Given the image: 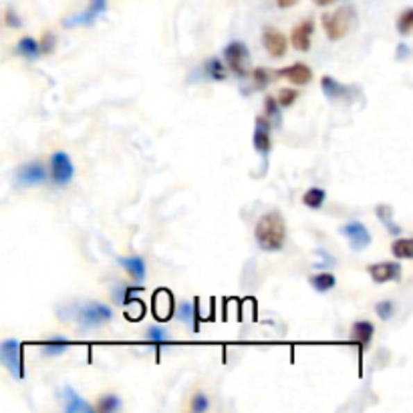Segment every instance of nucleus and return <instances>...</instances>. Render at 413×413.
<instances>
[{"mask_svg":"<svg viewBox=\"0 0 413 413\" xmlns=\"http://www.w3.org/2000/svg\"><path fill=\"white\" fill-rule=\"evenodd\" d=\"M254 238L260 250L264 252H278L287 242V222L278 210H270L262 214L254 228Z\"/></svg>","mask_w":413,"mask_h":413,"instance_id":"obj_1","label":"nucleus"},{"mask_svg":"<svg viewBox=\"0 0 413 413\" xmlns=\"http://www.w3.org/2000/svg\"><path fill=\"white\" fill-rule=\"evenodd\" d=\"M321 24L329 41H341L357 26V12L353 6H341L332 15H323Z\"/></svg>","mask_w":413,"mask_h":413,"instance_id":"obj_2","label":"nucleus"},{"mask_svg":"<svg viewBox=\"0 0 413 413\" xmlns=\"http://www.w3.org/2000/svg\"><path fill=\"white\" fill-rule=\"evenodd\" d=\"M0 365L12 377H24V361H22V345L17 339H6L0 343Z\"/></svg>","mask_w":413,"mask_h":413,"instance_id":"obj_3","label":"nucleus"},{"mask_svg":"<svg viewBox=\"0 0 413 413\" xmlns=\"http://www.w3.org/2000/svg\"><path fill=\"white\" fill-rule=\"evenodd\" d=\"M75 319H77V323L83 330L95 329V327L109 323L113 319V309L103 305V303H87L77 310Z\"/></svg>","mask_w":413,"mask_h":413,"instance_id":"obj_4","label":"nucleus"},{"mask_svg":"<svg viewBox=\"0 0 413 413\" xmlns=\"http://www.w3.org/2000/svg\"><path fill=\"white\" fill-rule=\"evenodd\" d=\"M224 61L226 67L238 77V79H246L250 73V53L248 47L242 41H234L224 49Z\"/></svg>","mask_w":413,"mask_h":413,"instance_id":"obj_5","label":"nucleus"},{"mask_svg":"<svg viewBox=\"0 0 413 413\" xmlns=\"http://www.w3.org/2000/svg\"><path fill=\"white\" fill-rule=\"evenodd\" d=\"M51 176H53V182L57 186L71 184V180L75 176V167H73L71 158L65 151H55L51 155Z\"/></svg>","mask_w":413,"mask_h":413,"instance_id":"obj_6","label":"nucleus"},{"mask_svg":"<svg viewBox=\"0 0 413 413\" xmlns=\"http://www.w3.org/2000/svg\"><path fill=\"white\" fill-rule=\"evenodd\" d=\"M341 234L349 240L353 252H361L371 244V232L359 220H351L345 226H341Z\"/></svg>","mask_w":413,"mask_h":413,"instance_id":"obj_7","label":"nucleus"},{"mask_svg":"<svg viewBox=\"0 0 413 413\" xmlns=\"http://www.w3.org/2000/svg\"><path fill=\"white\" fill-rule=\"evenodd\" d=\"M367 272L371 276V280L375 285H385V283H395L401 280V264L399 262H375L367 267Z\"/></svg>","mask_w":413,"mask_h":413,"instance_id":"obj_8","label":"nucleus"},{"mask_svg":"<svg viewBox=\"0 0 413 413\" xmlns=\"http://www.w3.org/2000/svg\"><path fill=\"white\" fill-rule=\"evenodd\" d=\"M49 178V171L41 162H28L22 164L17 169V182L21 186H37V184H44Z\"/></svg>","mask_w":413,"mask_h":413,"instance_id":"obj_9","label":"nucleus"},{"mask_svg":"<svg viewBox=\"0 0 413 413\" xmlns=\"http://www.w3.org/2000/svg\"><path fill=\"white\" fill-rule=\"evenodd\" d=\"M262 42H264V49L269 51L270 57H274V59H283L289 51V39L274 26H267L262 31Z\"/></svg>","mask_w":413,"mask_h":413,"instance_id":"obj_10","label":"nucleus"},{"mask_svg":"<svg viewBox=\"0 0 413 413\" xmlns=\"http://www.w3.org/2000/svg\"><path fill=\"white\" fill-rule=\"evenodd\" d=\"M270 131H272V124L264 115L256 117V127H254V135H252V144H254V149L267 158L272 149V142H270Z\"/></svg>","mask_w":413,"mask_h":413,"instance_id":"obj_11","label":"nucleus"},{"mask_svg":"<svg viewBox=\"0 0 413 413\" xmlns=\"http://www.w3.org/2000/svg\"><path fill=\"white\" fill-rule=\"evenodd\" d=\"M272 75L274 77H285V79H289L296 87H305V85H309L312 81V71H310L309 65H305V62H292L290 67L278 69Z\"/></svg>","mask_w":413,"mask_h":413,"instance_id":"obj_12","label":"nucleus"},{"mask_svg":"<svg viewBox=\"0 0 413 413\" xmlns=\"http://www.w3.org/2000/svg\"><path fill=\"white\" fill-rule=\"evenodd\" d=\"M312 33H314V21L312 19H305L303 22H298L290 33L292 49H296L301 53H307L310 49V42H312Z\"/></svg>","mask_w":413,"mask_h":413,"instance_id":"obj_13","label":"nucleus"},{"mask_svg":"<svg viewBox=\"0 0 413 413\" xmlns=\"http://www.w3.org/2000/svg\"><path fill=\"white\" fill-rule=\"evenodd\" d=\"M105 10H107V0H89L87 10H83L81 15H75V17L67 19V21L62 22V26L73 28L77 24H91L99 15H103Z\"/></svg>","mask_w":413,"mask_h":413,"instance_id":"obj_14","label":"nucleus"},{"mask_svg":"<svg viewBox=\"0 0 413 413\" xmlns=\"http://www.w3.org/2000/svg\"><path fill=\"white\" fill-rule=\"evenodd\" d=\"M176 309L174 294L169 290H158L153 294V314L158 321H169Z\"/></svg>","mask_w":413,"mask_h":413,"instance_id":"obj_15","label":"nucleus"},{"mask_svg":"<svg viewBox=\"0 0 413 413\" xmlns=\"http://www.w3.org/2000/svg\"><path fill=\"white\" fill-rule=\"evenodd\" d=\"M65 412L67 413H91L93 412V405L91 403H87L85 399H83L79 393L75 391L73 387H65Z\"/></svg>","mask_w":413,"mask_h":413,"instance_id":"obj_16","label":"nucleus"},{"mask_svg":"<svg viewBox=\"0 0 413 413\" xmlns=\"http://www.w3.org/2000/svg\"><path fill=\"white\" fill-rule=\"evenodd\" d=\"M373 335H375V325H373L371 321H357V323H353L351 339L355 343H359L363 349L371 345Z\"/></svg>","mask_w":413,"mask_h":413,"instance_id":"obj_17","label":"nucleus"},{"mask_svg":"<svg viewBox=\"0 0 413 413\" xmlns=\"http://www.w3.org/2000/svg\"><path fill=\"white\" fill-rule=\"evenodd\" d=\"M321 89L325 93V97L330 101H339V99H347L349 97V87L341 85L337 79H332L329 75H325L321 79Z\"/></svg>","mask_w":413,"mask_h":413,"instance_id":"obj_18","label":"nucleus"},{"mask_svg":"<svg viewBox=\"0 0 413 413\" xmlns=\"http://www.w3.org/2000/svg\"><path fill=\"white\" fill-rule=\"evenodd\" d=\"M121 267L127 270V274L137 283L142 285L145 280V260L142 256H125V258H119Z\"/></svg>","mask_w":413,"mask_h":413,"instance_id":"obj_19","label":"nucleus"},{"mask_svg":"<svg viewBox=\"0 0 413 413\" xmlns=\"http://www.w3.org/2000/svg\"><path fill=\"white\" fill-rule=\"evenodd\" d=\"M69 347H71V341L62 335H57V337H51L42 343L41 351L44 357H55V355H61V353L67 351Z\"/></svg>","mask_w":413,"mask_h":413,"instance_id":"obj_20","label":"nucleus"},{"mask_svg":"<svg viewBox=\"0 0 413 413\" xmlns=\"http://www.w3.org/2000/svg\"><path fill=\"white\" fill-rule=\"evenodd\" d=\"M204 73L212 81H224L226 79V65L218 57H210L204 61Z\"/></svg>","mask_w":413,"mask_h":413,"instance_id":"obj_21","label":"nucleus"},{"mask_svg":"<svg viewBox=\"0 0 413 413\" xmlns=\"http://www.w3.org/2000/svg\"><path fill=\"white\" fill-rule=\"evenodd\" d=\"M309 283L310 287L317 290V292H329V290L335 289L337 278H335V274H330V272H319V274L310 276Z\"/></svg>","mask_w":413,"mask_h":413,"instance_id":"obj_22","label":"nucleus"},{"mask_svg":"<svg viewBox=\"0 0 413 413\" xmlns=\"http://www.w3.org/2000/svg\"><path fill=\"white\" fill-rule=\"evenodd\" d=\"M391 254L397 258V260H412L413 258L412 238H397V240H393Z\"/></svg>","mask_w":413,"mask_h":413,"instance_id":"obj_23","label":"nucleus"},{"mask_svg":"<svg viewBox=\"0 0 413 413\" xmlns=\"http://www.w3.org/2000/svg\"><path fill=\"white\" fill-rule=\"evenodd\" d=\"M17 53L24 57V59H37L41 55V47H39V41H35L33 37H22L19 44H17Z\"/></svg>","mask_w":413,"mask_h":413,"instance_id":"obj_24","label":"nucleus"},{"mask_svg":"<svg viewBox=\"0 0 413 413\" xmlns=\"http://www.w3.org/2000/svg\"><path fill=\"white\" fill-rule=\"evenodd\" d=\"M264 117L274 127H278L280 121H283V107L276 103V97H272V95L264 97Z\"/></svg>","mask_w":413,"mask_h":413,"instance_id":"obj_25","label":"nucleus"},{"mask_svg":"<svg viewBox=\"0 0 413 413\" xmlns=\"http://www.w3.org/2000/svg\"><path fill=\"white\" fill-rule=\"evenodd\" d=\"M327 200V192L323 187H309L303 196V204L310 210H319Z\"/></svg>","mask_w":413,"mask_h":413,"instance_id":"obj_26","label":"nucleus"},{"mask_svg":"<svg viewBox=\"0 0 413 413\" xmlns=\"http://www.w3.org/2000/svg\"><path fill=\"white\" fill-rule=\"evenodd\" d=\"M272 73H270L269 69H264V67H256L254 71H250L248 73V77L252 79V89L254 91H262V89H267L269 87V83L274 79V77H270Z\"/></svg>","mask_w":413,"mask_h":413,"instance_id":"obj_27","label":"nucleus"},{"mask_svg":"<svg viewBox=\"0 0 413 413\" xmlns=\"http://www.w3.org/2000/svg\"><path fill=\"white\" fill-rule=\"evenodd\" d=\"M121 407V399L115 395V393H107V395H101L99 397V401L95 403V412L99 413H113L117 412Z\"/></svg>","mask_w":413,"mask_h":413,"instance_id":"obj_28","label":"nucleus"},{"mask_svg":"<svg viewBox=\"0 0 413 413\" xmlns=\"http://www.w3.org/2000/svg\"><path fill=\"white\" fill-rule=\"evenodd\" d=\"M375 214H377V218L385 224V228L391 232L393 236H399V234H401V228L397 226V224H393L391 206H387V204H379V206L375 208Z\"/></svg>","mask_w":413,"mask_h":413,"instance_id":"obj_29","label":"nucleus"},{"mask_svg":"<svg viewBox=\"0 0 413 413\" xmlns=\"http://www.w3.org/2000/svg\"><path fill=\"white\" fill-rule=\"evenodd\" d=\"M397 31H399V35L401 37H410L413 33V8L412 6H407L401 15H399V19H397Z\"/></svg>","mask_w":413,"mask_h":413,"instance_id":"obj_30","label":"nucleus"},{"mask_svg":"<svg viewBox=\"0 0 413 413\" xmlns=\"http://www.w3.org/2000/svg\"><path fill=\"white\" fill-rule=\"evenodd\" d=\"M298 91L296 89H290V87H285V89H280L278 91V97H276V103L280 105L283 109H289L292 105L296 103V99H298Z\"/></svg>","mask_w":413,"mask_h":413,"instance_id":"obj_31","label":"nucleus"},{"mask_svg":"<svg viewBox=\"0 0 413 413\" xmlns=\"http://www.w3.org/2000/svg\"><path fill=\"white\" fill-rule=\"evenodd\" d=\"M147 341H149L151 345L160 347V345H164V343H169L171 339H169L167 330L162 329V327H149V329H147Z\"/></svg>","mask_w":413,"mask_h":413,"instance_id":"obj_32","label":"nucleus"},{"mask_svg":"<svg viewBox=\"0 0 413 413\" xmlns=\"http://www.w3.org/2000/svg\"><path fill=\"white\" fill-rule=\"evenodd\" d=\"M375 312H377V317H379V319L389 321V319L393 317V312H395V305H393V301H381V303H377Z\"/></svg>","mask_w":413,"mask_h":413,"instance_id":"obj_33","label":"nucleus"},{"mask_svg":"<svg viewBox=\"0 0 413 413\" xmlns=\"http://www.w3.org/2000/svg\"><path fill=\"white\" fill-rule=\"evenodd\" d=\"M208 407H210V401H208V397L204 393H196L194 397H192V403H189V410L196 413H202L206 412Z\"/></svg>","mask_w":413,"mask_h":413,"instance_id":"obj_34","label":"nucleus"},{"mask_svg":"<svg viewBox=\"0 0 413 413\" xmlns=\"http://www.w3.org/2000/svg\"><path fill=\"white\" fill-rule=\"evenodd\" d=\"M55 44H57V39H55V35H53L51 31H47V33L42 35L41 42H39V47H41L42 55H49V53H53V51H55Z\"/></svg>","mask_w":413,"mask_h":413,"instance_id":"obj_35","label":"nucleus"},{"mask_svg":"<svg viewBox=\"0 0 413 413\" xmlns=\"http://www.w3.org/2000/svg\"><path fill=\"white\" fill-rule=\"evenodd\" d=\"M178 319L182 323H192L194 321V303H182L178 307Z\"/></svg>","mask_w":413,"mask_h":413,"instance_id":"obj_36","label":"nucleus"},{"mask_svg":"<svg viewBox=\"0 0 413 413\" xmlns=\"http://www.w3.org/2000/svg\"><path fill=\"white\" fill-rule=\"evenodd\" d=\"M4 22H6L8 26H12V28H21L22 26V21L19 19L17 10H12V8H6V12H4Z\"/></svg>","mask_w":413,"mask_h":413,"instance_id":"obj_37","label":"nucleus"},{"mask_svg":"<svg viewBox=\"0 0 413 413\" xmlns=\"http://www.w3.org/2000/svg\"><path fill=\"white\" fill-rule=\"evenodd\" d=\"M298 0H276L278 8H292Z\"/></svg>","mask_w":413,"mask_h":413,"instance_id":"obj_38","label":"nucleus"},{"mask_svg":"<svg viewBox=\"0 0 413 413\" xmlns=\"http://www.w3.org/2000/svg\"><path fill=\"white\" fill-rule=\"evenodd\" d=\"M410 55V51L405 49V47H399V59H403V57H407Z\"/></svg>","mask_w":413,"mask_h":413,"instance_id":"obj_39","label":"nucleus"},{"mask_svg":"<svg viewBox=\"0 0 413 413\" xmlns=\"http://www.w3.org/2000/svg\"><path fill=\"white\" fill-rule=\"evenodd\" d=\"M314 2H317L319 6H329V4H332L335 0H314Z\"/></svg>","mask_w":413,"mask_h":413,"instance_id":"obj_40","label":"nucleus"}]
</instances>
